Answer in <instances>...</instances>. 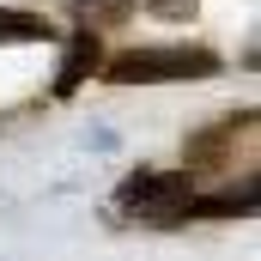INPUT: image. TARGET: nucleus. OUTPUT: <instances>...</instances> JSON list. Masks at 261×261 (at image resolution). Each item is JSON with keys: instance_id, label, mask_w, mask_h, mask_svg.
<instances>
[{"instance_id": "obj_1", "label": "nucleus", "mask_w": 261, "mask_h": 261, "mask_svg": "<svg viewBox=\"0 0 261 261\" xmlns=\"http://www.w3.org/2000/svg\"><path fill=\"white\" fill-rule=\"evenodd\" d=\"M213 73H225V61L213 49H189V43L182 49H128L103 67L110 85H182V79H213Z\"/></svg>"}, {"instance_id": "obj_2", "label": "nucleus", "mask_w": 261, "mask_h": 261, "mask_svg": "<svg viewBox=\"0 0 261 261\" xmlns=\"http://www.w3.org/2000/svg\"><path fill=\"white\" fill-rule=\"evenodd\" d=\"M189 200H195V170H134L116 189V206L128 219H152V225L189 219Z\"/></svg>"}, {"instance_id": "obj_3", "label": "nucleus", "mask_w": 261, "mask_h": 261, "mask_svg": "<svg viewBox=\"0 0 261 261\" xmlns=\"http://www.w3.org/2000/svg\"><path fill=\"white\" fill-rule=\"evenodd\" d=\"M97 67H103V49H97L91 24H79V37L67 43V61H61V79H55V97H73V91H79Z\"/></svg>"}, {"instance_id": "obj_4", "label": "nucleus", "mask_w": 261, "mask_h": 261, "mask_svg": "<svg viewBox=\"0 0 261 261\" xmlns=\"http://www.w3.org/2000/svg\"><path fill=\"white\" fill-rule=\"evenodd\" d=\"M237 213H255V176L243 189H225V195H195L189 200V219H237Z\"/></svg>"}, {"instance_id": "obj_5", "label": "nucleus", "mask_w": 261, "mask_h": 261, "mask_svg": "<svg viewBox=\"0 0 261 261\" xmlns=\"http://www.w3.org/2000/svg\"><path fill=\"white\" fill-rule=\"evenodd\" d=\"M61 31L37 12H18V6H0V43H55Z\"/></svg>"}, {"instance_id": "obj_6", "label": "nucleus", "mask_w": 261, "mask_h": 261, "mask_svg": "<svg viewBox=\"0 0 261 261\" xmlns=\"http://www.w3.org/2000/svg\"><path fill=\"white\" fill-rule=\"evenodd\" d=\"M134 6H140V0H73L79 24H128Z\"/></svg>"}, {"instance_id": "obj_7", "label": "nucleus", "mask_w": 261, "mask_h": 261, "mask_svg": "<svg viewBox=\"0 0 261 261\" xmlns=\"http://www.w3.org/2000/svg\"><path fill=\"white\" fill-rule=\"evenodd\" d=\"M200 0H146V12L152 18H164V24H182V18H195Z\"/></svg>"}]
</instances>
